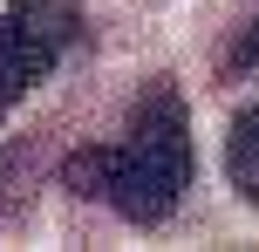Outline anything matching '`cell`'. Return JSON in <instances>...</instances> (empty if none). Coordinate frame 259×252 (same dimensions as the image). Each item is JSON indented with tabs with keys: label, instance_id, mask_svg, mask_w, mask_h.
<instances>
[{
	"label": "cell",
	"instance_id": "3957f363",
	"mask_svg": "<svg viewBox=\"0 0 259 252\" xmlns=\"http://www.w3.org/2000/svg\"><path fill=\"white\" fill-rule=\"evenodd\" d=\"M225 177H232V191L259 212V103H246L232 116V130H225Z\"/></svg>",
	"mask_w": 259,
	"mask_h": 252
},
{
	"label": "cell",
	"instance_id": "6da1fadb",
	"mask_svg": "<svg viewBox=\"0 0 259 252\" xmlns=\"http://www.w3.org/2000/svg\"><path fill=\"white\" fill-rule=\"evenodd\" d=\"M62 184L96 198V205H109L130 225H164L178 212L184 184H191V116H184V95L157 75L130 103V123H123L116 143L68 150Z\"/></svg>",
	"mask_w": 259,
	"mask_h": 252
},
{
	"label": "cell",
	"instance_id": "277c9868",
	"mask_svg": "<svg viewBox=\"0 0 259 252\" xmlns=\"http://www.w3.org/2000/svg\"><path fill=\"white\" fill-rule=\"evenodd\" d=\"M225 75H259V14L246 21V34L232 41V55H225Z\"/></svg>",
	"mask_w": 259,
	"mask_h": 252
},
{
	"label": "cell",
	"instance_id": "7a4b0ae2",
	"mask_svg": "<svg viewBox=\"0 0 259 252\" xmlns=\"http://www.w3.org/2000/svg\"><path fill=\"white\" fill-rule=\"evenodd\" d=\"M82 41V0H7L0 7V109L34 95V82Z\"/></svg>",
	"mask_w": 259,
	"mask_h": 252
}]
</instances>
